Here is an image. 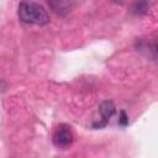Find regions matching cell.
I'll use <instances>...</instances> for the list:
<instances>
[{
    "label": "cell",
    "mask_w": 158,
    "mask_h": 158,
    "mask_svg": "<svg viewBox=\"0 0 158 158\" xmlns=\"http://www.w3.org/2000/svg\"><path fill=\"white\" fill-rule=\"evenodd\" d=\"M17 12L20 20L25 23L41 26L49 22V16L44 7L33 1H21Z\"/></svg>",
    "instance_id": "1"
},
{
    "label": "cell",
    "mask_w": 158,
    "mask_h": 158,
    "mask_svg": "<svg viewBox=\"0 0 158 158\" xmlns=\"http://www.w3.org/2000/svg\"><path fill=\"white\" fill-rule=\"evenodd\" d=\"M73 142V133L70 131V127L67 125H60L54 135H53V143L59 148H67Z\"/></svg>",
    "instance_id": "2"
},
{
    "label": "cell",
    "mask_w": 158,
    "mask_h": 158,
    "mask_svg": "<svg viewBox=\"0 0 158 158\" xmlns=\"http://www.w3.org/2000/svg\"><path fill=\"white\" fill-rule=\"evenodd\" d=\"M99 111H100V115H101V120L93 125L94 128H101V127L106 126L110 117L115 114V105L111 101H102L99 106Z\"/></svg>",
    "instance_id": "3"
},
{
    "label": "cell",
    "mask_w": 158,
    "mask_h": 158,
    "mask_svg": "<svg viewBox=\"0 0 158 158\" xmlns=\"http://www.w3.org/2000/svg\"><path fill=\"white\" fill-rule=\"evenodd\" d=\"M118 123H120L121 126H123V127L128 125V117H127V115H126V112H125V111H121V112H120Z\"/></svg>",
    "instance_id": "4"
},
{
    "label": "cell",
    "mask_w": 158,
    "mask_h": 158,
    "mask_svg": "<svg viewBox=\"0 0 158 158\" xmlns=\"http://www.w3.org/2000/svg\"><path fill=\"white\" fill-rule=\"evenodd\" d=\"M112 1H115V2H118V4H122V2H125L126 0H112Z\"/></svg>",
    "instance_id": "5"
}]
</instances>
